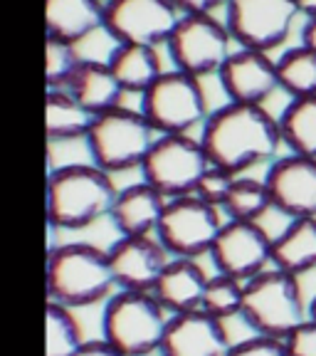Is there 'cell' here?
Here are the masks:
<instances>
[{"label":"cell","instance_id":"cell-1","mask_svg":"<svg viewBox=\"0 0 316 356\" xmlns=\"http://www.w3.org/2000/svg\"><path fill=\"white\" fill-rule=\"evenodd\" d=\"M200 144L206 149L210 166L240 176L257 163L277 159L282 149L279 119L272 117L265 104L228 102L210 111L200 131Z\"/></svg>","mask_w":316,"mask_h":356},{"label":"cell","instance_id":"cell-2","mask_svg":"<svg viewBox=\"0 0 316 356\" xmlns=\"http://www.w3.org/2000/svg\"><path fill=\"white\" fill-rule=\"evenodd\" d=\"M119 191L97 163H69L47 176V222L55 230H82L111 213Z\"/></svg>","mask_w":316,"mask_h":356},{"label":"cell","instance_id":"cell-3","mask_svg":"<svg viewBox=\"0 0 316 356\" xmlns=\"http://www.w3.org/2000/svg\"><path fill=\"white\" fill-rule=\"evenodd\" d=\"M44 282L47 297L69 309L97 305L117 287L109 252L89 243H67L50 250Z\"/></svg>","mask_w":316,"mask_h":356},{"label":"cell","instance_id":"cell-4","mask_svg":"<svg viewBox=\"0 0 316 356\" xmlns=\"http://www.w3.org/2000/svg\"><path fill=\"white\" fill-rule=\"evenodd\" d=\"M240 319L260 337L287 339L304 319H309L301 277L269 267L247 280Z\"/></svg>","mask_w":316,"mask_h":356},{"label":"cell","instance_id":"cell-5","mask_svg":"<svg viewBox=\"0 0 316 356\" xmlns=\"http://www.w3.org/2000/svg\"><path fill=\"white\" fill-rule=\"evenodd\" d=\"M168 312L153 292L122 289L111 297L101 314V339L124 356H151L161 349L168 327Z\"/></svg>","mask_w":316,"mask_h":356},{"label":"cell","instance_id":"cell-6","mask_svg":"<svg viewBox=\"0 0 316 356\" xmlns=\"http://www.w3.org/2000/svg\"><path fill=\"white\" fill-rule=\"evenodd\" d=\"M153 129L141 111L114 106L97 114L87 134L89 154L94 163L106 173H124L141 168L146 154L153 146Z\"/></svg>","mask_w":316,"mask_h":356},{"label":"cell","instance_id":"cell-7","mask_svg":"<svg viewBox=\"0 0 316 356\" xmlns=\"http://www.w3.org/2000/svg\"><path fill=\"white\" fill-rule=\"evenodd\" d=\"M139 111L158 136L190 134L210 117L206 89L200 79L181 72L176 67L171 72H163L141 95Z\"/></svg>","mask_w":316,"mask_h":356},{"label":"cell","instance_id":"cell-8","mask_svg":"<svg viewBox=\"0 0 316 356\" xmlns=\"http://www.w3.org/2000/svg\"><path fill=\"white\" fill-rule=\"evenodd\" d=\"M208 166L210 161L200 139H193L190 134H168L153 141L141 163V173L146 184L171 200L193 195Z\"/></svg>","mask_w":316,"mask_h":356},{"label":"cell","instance_id":"cell-9","mask_svg":"<svg viewBox=\"0 0 316 356\" xmlns=\"http://www.w3.org/2000/svg\"><path fill=\"white\" fill-rule=\"evenodd\" d=\"M222 225L225 220L220 218V208L208 206L198 195H181L166 203L156 238L168 255L195 260L200 255H210Z\"/></svg>","mask_w":316,"mask_h":356},{"label":"cell","instance_id":"cell-10","mask_svg":"<svg viewBox=\"0 0 316 356\" xmlns=\"http://www.w3.org/2000/svg\"><path fill=\"white\" fill-rule=\"evenodd\" d=\"M166 44L176 70L203 79L220 72L233 52V35L215 15H183Z\"/></svg>","mask_w":316,"mask_h":356},{"label":"cell","instance_id":"cell-11","mask_svg":"<svg viewBox=\"0 0 316 356\" xmlns=\"http://www.w3.org/2000/svg\"><path fill=\"white\" fill-rule=\"evenodd\" d=\"M299 15L297 0H230L225 6V25L233 42L260 52L282 47Z\"/></svg>","mask_w":316,"mask_h":356},{"label":"cell","instance_id":"cell-12","mask_svg":"<svg viewBox=\"0 0 316 356\" xmlns=\"http://www.w3.org/2000/svg\"><path fill=\"white\" fill-rule=\"evenodd\" d=\"M274 238L260 225V220H225L210 250L217 275L235 280L257 277L272 267Z\"/></svg>","mask_w":316,"mask_h":356},{"label":"cell","instance_id":"cell-13","mask_svg":"<svg viewBox=\"0 0 316 356\" xmlns=\"http://www.w3.org/2000/svg\"><path fill=\"white\" fill-rule=\"evenodd\" d=\"M183 13L173 0H109L104 25L122 42L158 47L168 42Z\"/></svg>","mask_w":316,"mask_h":356},{"label":"cell","instance_id":"cell-14","mask_svg":"<svg viewBox=\"0 0 316 356\" xmlns=\"http://www.w3.org/2000/svg\"><path fill=\"white\" fill-rule=\"evenodd\" d=\"M265 184L272 198V211H279L289 220L316 218V159L297 154L274 159Z\"/></svg>","mask_w":316,"mask_h":356},{"label":"cell","instance_id":"cell-15","mask_svg":"<svg viewBox=\"0 0 316 356\" xmlns=\"http://www.w3.org/2000/svg\"><path fill=\"white\" fill-rule=\"evenodd\" d=\"M217 79L230 102L265 104L279 89L277 60H272L269 52L240 47L230 52V57L217 72Z\"/></svg>","mask_w":316,"mask_h":356},{"label":"cell","instance_id":"cell-16","mask_svg":"<svg viewBox=\"0 0 316 356\" xmlns=\"http://www.w3.org/2000/svg\"><path fill=\"white\" fill-rule=\"evenodd\" d=\"M111 273L117 287L128 292H151L171 262L168 250L151 235H136V238H119L109 250Z\"/></svg>","mask_w":316,"mask_h":356},{"label":"cell","instance_id":"cell-17","mask_svg":"<svg viewBox=\"0 0 316 356\" xmlns=\"http://www.w3.org/2000/svg\"><path fill=\"white\" fill-rule=\"evenodd\" d=\"M233 349L225 322L203 309L173 314L158 349L161 356H228Z\"/></svg>","mask_w":316,"mask_h":356},{"label":"cell","instance_id":"cell-18","mask_svg":"<svg viewBox=\"0 0 316 356\" xmlns=\"http://www.w3.org/2000/svg\"><path fill=\"white\" fill-rule=\"evenodd\" d=\"M208 280L210 277L206 275V270L195 260L173 257L151 292H153L156 300L161 302L163 309L173 317V314L200 309Z\"/></svg>","mask_w":316,"mask_h":356},{"label":"cell","instance_id":"cell-19","mask_svg":"<svg viewBox=\"0 0 316 356\" xmlns=\"http://www.w3.org/2000/svg\"><path fill=\"white\" fill-rule=\"evenodd\" d=\"M168 198L163 193L144 184L128 186L119 191L114 208H111V220L124 238H136V235H153L158 230V222L166 211Z\"/></svg>","mask_w":316,"mask_h":356},{"label":"cell","instance_id":"cell-20","mask_svg":"<svg viewBox=\"0 0 316 356\" xmlns=\"http://www.w3.org/2000/svg\"><path fill=\"white\" fill-rule=\"evenodd\" d=\"M272 267L304 277L316 270V218H294L272 243Z\"/></svg>","mask_w":316,"mask_h":356},{"label":"cell","instance_id":"cell-21","mask_svg":"<svg viewBox=\"0 0 316 356\" xmlns=\"http://www.w3.org/2000/svg\"><path fill=\"white\" fill-rule=\"evenodd\" d=\"M104 22V6L99 0H44L47 38L77 42Z\"/></svg>","mask_w":316,"mask_h":356},{"label":"cell","instance_id":"cell-22","mask_svg":"<svg viewBox=\"0 0 316 356\" xmlns=\"http://www.w3.org/2000/svg\"><path fill=\"white\" fill-rule=\"evenodd\" d=\"M65 89L94 117L119 106V99L124 95V89L111 74L109 65H94V62H79Z\"/></svg>","mask_w":316,"mask_h":356},{"label":"cell","instance_id":"cell-23","mask_svg":"<svg viewBox=\"0 0 316 356\" xmlns=\"http://www.w3.org/2000/svg\"><path fill=\"white\" fill-rule=\"evenodd\" d=\"M111 74L117 77L119 87L133 95H144L146 89L161 77V57L156 52V47L149 44H136V42H122L109 60Z\"/></svg>","mask_w":316,"mask_h":356},{"label":"cell","instance_id":"cell-24","mask_svg":"<svg viewBox=\"0 0 316 356\" xmlns=\"http://www.w3.org/2000/svg\"><path fill=\"white\" fill-rule=\"evenodd\" d=\"M94 114H89L67 89H47L44 99V131L50 144L87 139Z\"/></svg>","mask_w":316,"mask_h":356},{"label":"cell","instance_id":"cell-25","mask_svg":"<svg viewBox=\"0 0 316 356\" xmlns=\"http://www.w3.org/2000/svg\"><path fill=\"white\" fill-rule=\"evenodd\" d=\"M277 119L282 146L289 154L316 159V97L289 99Z\"/></svg>","mask_w":316,"mask_h":356},{"label":"cell","instance_id":"cell-26","mask_svg":"<svg viewBox=\"0 0 316 356\" xmlns=\"http://www.w3.org/2000/svg\"><path fill=\"white\" fill-rule=\"evenodd\" d=\"M279 89L292 99L316 97V55L306 47H292L277 60Z\"/></svg>","mask_w":316,"mask_h":356},{"label":"cell","instance_id":"cell-27","mask_svg":"<svg viewBox=\"0 0 316 356\" xmlns=\"http://www.w3.org/2000/svg\"><path fill=\"white\" fill-rule=\"evenodd\" d=\"M44 332H47L44 356H77V351L84 346L82 329L72 317V309L52 300L44 309Z\"/></svg>","mask_w":316,"mask_h":356},{"label":"cell","instance_id":"cell-28","mask_svg":"<svg viewBox=\"0 0 316 356\" xmlns=\"http://www.w3.org/2000/svg\"><path fill=\"white\" fill-rule=\"evenodd\" d=\"M222 211L228 213V220H260L267 211H272V198L265 178H235Z\"/></svg>","mask_w":316,"mask_h":356},{"label":"cell","instance_id":"cell-29","mask_svg":"<svg viewBox=\"0 0 316 356\" xmlns=\"http://www.w3.org/2000/svg\"><path fill=\"white\" fill-rule=\"evenodd\" d=\"M242 300H244L242 280L228 277V275H215V277L208 280L200 309L225 322V319H230V317H240Z\"/></svg>","mask_w":316,"mask_h":356},{"label":"cell","instance_id":"cell-30","mask_svg":"<svg viewBox=\"0 0 316 356\" xmlns=\"http://www.w3.org/2000/svg\"><path fill=\"white\" fill-rule=\"evenodd\" d=\"M79 60L74 55L72 42L47 38V67H44V79L47 89H65L77 70Z\"/></svg>","mask_w":316,"mask_h":356},{"label":"cell","instance_id":"cell-31","mask_svg":"<svg viewBox=\"0 0 316 356\" xmlns=\"http://www.w3.org/2000/svg\"><path fill=\"white\" fill-rule=\"evenodd\" d=\"M122 44V40L111 33L101 22L99 28H94L92 33H87L84 38H79L77 42H72L74 55L79 62H94V65H109V60L114 57L117 47Z\"/></svg>","mask_w":316,"mask_h":356},{"label":"cell","instance_id":"cell-32","mask_svg":"<svg viewBox=\"0 0 316 356\" xmlns=\"http://www.w3.org/2000/svg\"><path fill=\"white\" fill-rule=\"evenodd\" d=\"M235 173L225 171V168H217V166H208V171L200 176L198 186H195L193 195H198L200 200H206L208 206H215L222 211L225 206V200H228L230 191H233L235 184Z\"/></svg>","mask_w":316,"mask_h":356},{"label":"cell","instance_id":"cell-33","mask_svg":"<svg viewBox=\"0 0 316 356\" xmlns=\"http://www.w3.org/2000/svg\"><path fill=\"white\" fill-rule=\"evenodd\" d=\"M228 356H289L284 339H272V337H250V339L233 344Z\"/></svg>","mask_w":316,"mask_h":356},{"label":"cell","instance_id":"cell-34","mask_svg":"<svg viewBox=\"0 0 316 356\" xmlns=\"http://www.w3.org/2000/svg\"><path fill=\"white\" fill-rule=\"evenodd\" d=\"M289 356H316V322L304 319L294 332L284 339Z\"/></svg>","mask_w":316,"mask_h":356},{"label":"cell","instance_id":"cell-35","mask_svg":"<svg viewBox=\"0 0 316 356\" xmlns=\"http://www.w3.org/2000/svg\"><path fill=\"white\" fill-rule=\"evenodd\" d=\"M183 15H213L220 6H228L230 0H173Z\"/></svg>","mask_w":316,"mask_h":356},{"label":"cell","instance_id":"cell-36","mask_svg":"<svg viewBox=\"0 0 316 356\" xmlns=\"http://www.w3.org/2000/svg\"><path fill=\"white\" fill-rule=\"evenodd\" d=\"M77 356H124L119 349L109 344V341H84V346L77 351Z\"/></svg>","mask_w":316,"mask_h":356},{"label":"cell","instance_id":"cell-37","mask_svg":"<svg viewBox=\"0 0 316 356\" xmlns=\"http://www.w3.org/2000/svg\"><path fill=\"white\" fill-rule=\"evenodd\" d=\"M301 47L311 50L316 55V17H309L301 25Z\"/></svg>","mask_w":316,"mask_h":356},{"label":"cell","instance_id":"cell-38","mask_svg":"<svg viewBox=\"0 0 316 356\" xmlns=\"http://www.w3.org/2000/svg\"><path fill=\"white\" fill-rule=\"evenodd\" d=\"M299 6V13L309 20V17H316V0H297Z\"/></svg>","mask_w":316,"mask_h":356},{"label":"cell","instance_id":"cell-39","mask_svg":"<svg viewBox=\"0 0 316 356\" xmlns=\"http://www.w3.org/2000/svg\"><path fill=\"white\" fill-rule=\"evenodd\" d=\"M309 319L311 322H316V295L309 300Z\"/></svg>","mask_w":316,"mask_h":356},{"label":"cell","instance_id":"cell-40","mask_svg":"<svg viewBox=\"0 0 316 356\" xmlns=\"http://www.w3.org/2000/svg\"><path fill=\"white\" fill-rule=\"evenodd\" d=\"M99 3H104V6H106V3H109V0H99Z\"/></svg>","mask_w":316,"mask_h":356}]
</instances>
